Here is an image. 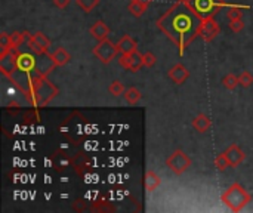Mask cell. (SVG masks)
I'll return each mask as SVG.
<instances>
[{"label":"cell","instance_id":"6da1fadb","mask_svg":"<svg viewBox=\"0 0 253 213\" xmlns=\"http://www.w3.org/2000/svg\"><path fill=\"white\" fill-rule=\"evenodd\" d=\"M202 21L187 0H178L157 19V27L178 46L179 55L182 56L185 49L199 37Z\"/></svg>","mask_w":253,"mask_h":213},{"label":"cell","instance_id":"7a4b0ae2","mask_svg":"<svg viewBox=\"0 0 253 213\" xmlns=\"http://www.w3.org/2000/svg\"><path fill=\"white\" fill-rule=\"evenodd\" d=\"M58 95V87L47 80V76H40L34 80L30 93H27V99L37 107H44Z\"/></svg>","mask_w":253,"mask_h":213},{"label":"cell","instance_id":"3957f363","mask_svg":"<svg viewBox=\"0 0 253 213\" xmlns=\"http://www.w3.org/2000/svg\"><path fill=\"white\" fill-rule=\"evenodd\" d=\"M222 202L228 206L230 211L233 212H240L243 211L251 202L252 196L240 185V184H233L228 187V190L222 194Z\"/></svg>","mask_w":253,"mask_h":213},{"label":"cell","instance_id":"277c9868","mask_svg":"<svg viewBox=\"0 0 253 213\" xmlns=\"http://www.w3.org/2000/svg\"><path fill=\"white\" fill-rule=\"evenodd\" d=\"M187 3L202 19L215 18V15L228 4L224 0H187Z\"/></svg>","mask_w":253,"mask_h":213},{"label":"cell","instance_id":"5b68a950","mask_svg":"<svg viewBox=\"0 0 253 213\" xmlns=\"http://www.w3.org/2000/svg\"><path fill=\"white\" fill-rule=\"evenodd\" d=\"M18 55L19 49L9 47L0 52V71L7 79L18 70Z\"/></svg>","mask_w":253,"mask_h":213},{"label":"cell","instance_id":"8992f818","mask_svg":"<svg viewBox=\"0 0 253 213\" xmlns=\"http://www.w3.org/2000/svg\"><path fill=\"white\" fill-rule=\"evenodd\" d=\"M92 52H93V55H95L101 62L108 64V62H111V61L117 56L119 49H117V44H114L111 40L105 39V40L98 42V44L93 47Z\"/></svg>","mask_w":253,"mask_h":213},{"label":"cell","instance_id":"52a82bcc","mask_svg":"<svg viewBox=\"0 0 253 213\" xmlns=\"http://www.w3.org/2000/svg\"><path fill=\"white\" fill-rule=\"evenodd\" d=\"M166 166H168L175 175H182V173L191 166V159H190L182 150H176V151L166 160Z\"/></svg>","mask_w":253,"mask_h":213},{"label":"cell","instance_id":"ba28073f","mask_svg":"<svg viewBox=\"0 0 253 213\" xmlns=\"http://www.w3.org/2000/svg\"><path fill=\"white\" fill-rule=\"evenodd\" d=\"M27 46H28L30 52H33L34 55H42V53H46L47 49L50 47V40L46 34H43L42 31H37L34 34H31Z\"/></svg>","mask_w":253,"mask_h":213},{"label":"cell","instance_id":"9c48e42d","mask_svg":"<svg viewBox=\"0 0 253 213\" xmlns=\"http://www.w3.org/2000/svg\"><path fill=\"white\" fill-rule=\"evenodd\" d=\"M221 34V27L215 21V18H208L202 21V25L199 28V37H202L205 42H212Z\"/></svg>","mask_w":253,"mask_h":213},{"label":"cell","instance_id":"30bf717a","mask_svg":"<svg viewBox=\"0 0 253 213\" xmlns=\"http://www.w3.org/2000/svg\"><path fill=\"white\" fill-rule=\"evenodd\" d=\"M119 64H120L125 70L132 71V73L139 71V70L142 68V65H145V64H144V55H141L138 50H135V52H132V53H129V55H122V56L119 58Z\"/></svg>","mask_w":253,"mask_h":213},{"label":"cell","instance_id":"8fae6325","mask_svg":"<svg viewBox=\"0 0 253 213\" xmlns=\"http://www.w3.org/2000/svg\"><path fill=\"white\" fill-rule=\"evenodd\" d=\"M37 56V55H36ZM34 53H25V52H19L18 55V70L25 71V73H31L36 70L37 67V59H36Z\"/></svg>","mask_w":253,"mask_h":213},{"label":"cell","instance_id":"7c38bea8","mask_svg":"<svg viewBox=\"0 0 253 213\" xmlns=\"http://www.w3.org/2000/svg\"><path fill=\"white\" fill-rule=\"evenodd\" d=\"M225 156L231 165V168H237L239 165L243 163V160L246 159V154L243 153V150L237 145V144H233L230 145L227 150H225Z\"/></svg>","mask_w":253,"mask_h":213},{"label":"cell","instance_id":"4fadbf2b","mask_svg":"<svg viewBox=\"0 0 253 213\" xmlns=\"http://www.w3.org/2000/svg\"><path fill=\"white\" fill-rule=\"evenodd\" d=\"M37 67H36V70L39 71V74L40 76H47L55 67H56V64L53 62V59H52V56L46 52V53H42V55H37Z\"/></svg>","mask_w":253,"mask_h":213},{"label":"cell","instance_id":"5bb4252c","mask_svg":"<svg viewBox=\"0 0 253 213\" xmlns=\"http://www.w3.org/2000/svg\"><path fill=\"white\" fill-rule=\"evenodd\" d=\"M169 79L175 83V85H182L185 83V80L190 77V71L182 65V64H176L173 65L169 71H168Z\"/></svg>","mask_w":253,"mask_h":213},{"label":"cell","instance_id":"9a60e30c","mask_svg":"<svg viewBox=\"0 0 253 213\" xmlns=\"http://www.w3.org/2000/svg\"><path fill=\"white\" fill-rule=\"evenodd\" d=\"M90 34H92V37H95L98 42H101V40H105L107 37H108V34H110V27L104 22V21H96V22H93L92 24V27H90Z\"/></svg>","mask_w":253,"mask_h":213},{"label":"cell","instance_id":"2e32d148","mask_svg":"<svg viewBox=\"0 0 253 213\" xmlns=\"http://www.w3.org/2000/svg\"><path fill=\"white\" fill-rule=\"evenodd\" d=\"M136 47H138V43L130 36H123L117 43V49L122 55H129V53L135 52Z\"/></svg>","mask_w":253,"mask_h":213},{"label":"cell","instance_id":"e0dca14e","mask_svg":"<svg viewBox=\"0 0 253 213\" xmlns=\"http://www.w3.org/2000/svg\"><path fill=\"white\" fill-rule=\"evenodd\" d=\"M160 184H162V179H160V176H159L156 172L148 170V172L145 173V178H144V187H145L147 193H153V191H156V190L160 187Z\"/></svg>","mask_w":253,"mask_h":213},{"label":"cell","instance_id":"ac0fdd59","mask_svg":"<svg viewBox=\"0 0 253 213\" xmlns=\"http://www.w3.org/2000/svg\"><path fill=\"white\" fill-rule=\"evenodd\" d=\"M50 56H52L53 62L56 64V67H64V65H67V64L70 62V59H71L70 53H68L67 49H64V47H58L53 53H50Z\"/></svg>","mask_w":253,"mask_h":213},{"label":"cell","instance_id":"d6986e66","mask_svg":"<svg viewBox=\"0 0 253 213\" xmlns=\"http://www.w3.org/2000/svg\"><path fill=\"white\" fill-rule=\"evenodd\" d=\"M211 119L206 116V114H199L194 120H193V128L200 132V133H205L211 129Z\"/></svg>","mask_w":253,"mask_h":213},{"label":"cell","instance_id":"ffe728a7","mask_svg":"<svg viewBox=\"0 0 253 213\" xmlns=\"http://www.w3.org/2000/svg\"><path fill=\"white\" fill-rule=\"evenodd\" d=\"M227 7H228L227 16H228L230 21H233V19H242L243 10L249 9V6H246V4H227Z\"/></svg>","mask_w":253,"mask_h":213},{"label":"cell","instance_id":"44dd1931","mask_svg":"<svg viewBox=\"0 0 253 213\" xmlns=\"http://www.w3.org/2000/svg\"><path fill=\"white\" fill-rule=\"evenodd\" d=\"M10 37H12V47L18 49L22 43H28V40H30L31 34H30L28 31H24V33L15 31V33H12V34H10Z\"/></svg>","mask_w":253,"mask_h":213},{"label":"cell","instance_id":"7402d4cb","mask_svg":"<svg viewBox=\"0 0 253 213\" xmlns=\"http://www.w3.org/2000/svg\"><path fill=\"white\" fill-rule=\"evenodd\" d=\"M147 4H144V3H141V1H136V0H130V3H129V6H127V9H129V12L133 15V16H136V18H139V16H142L145 12H147Z\"/></svg>","mask_w":253,"mask_h":213},{"label":"cell","instance_id":"603a6c76","mask_svg":"<svg viewBox=\"0 0 253 213\" xmlns=\"http://www.w3.org/2000/svg\"><path fill=\"white\" fill-rule=\"evenodd\" d=\"M125 99H126V102L127 104H130V105H135V104H138L139 102V99H141V92H139V89L138 87H127L126 89V92H125Z\"/></svg>","mask_w":253,"mask_h":213},{"label":"cell","instance_id":"cb8c5ba5","mask_svg":"<svg viewBox=\"0 0 253 213\" xmlns=\"http://www.w3.org/2000/svg\"><path fill=\"white\" fill-rule=\"evenodd\" d=\"M108 92H110L113 96H123L125 92H126V86H125L122 82L116 80V82H113V83L108 86Z\"/></svg>","mask_w":253,"mask_h":213},{"label":"cell","instance_id":"d4e9b609","mask_svg":"<svg viewBox=\"0 0 253 213\" xmlns=\"http://www.w3.org/2000/svg\"><path fill=\"white\" fill-rule=\"evenodd\" d=\"M99 1L101 0H76L79 7L83 9V12H86V13H90L99 4Z\"/></svg>","mask_w":253,"mask_h":213},{"label":"cell","instance_id":"484cf974","mask_svg":"<svg viewBox=\"0 0 253 213\" xmlns=\"http://www.w3.org/2000/svg\"><path fill=\"white\" fill-rule=\"evenodd\" d=\"M239 85V77H236L234 74H227L224 79H222V86L227 89V90H234Z\"/></svg>","mask_w":253,"mask_h":213},{"label":"cell","instance_id":"4316f807","mask_svg":"<svg viewBox=\"0 0 253 213\" xmlns=\"http://www.w3.org/2000/svg\"><path fill=\"white\" fill-rule=\"evenodd\" d=\"M215 168H216L219 172H224L225 169L231 168V165H230V162H228V159H227L225 153H222V154L216 156V159H215Z\"/></svg>","mask_w":253,"mask_h":213},{"label":"cell","instance_id":"83f0119b","mask_svg":"<svg viewBox=\"0 0 253 213\" xmlns=\"http://www.w3.org/2000/svg\"><path fill=\"white\" fill-rule=\"evenodd\" d=\"M239 85L243 86V87H249L253 85V76L252 73L249 71H243L240 76H239Z\"/></svg>","mask_w":253,"mask_h":213},{"label":"cell","instance_id":"f1b7e54d","mask_svg":"<svg viewBox=\"0 0 253 213\" xmlns=\"http://www.w3.org/2000/svg\"><path fill=\"white\" fill-rule=\"evenodd\" d=\"M0 47H1V50L12 47V37H10V34H7L4 31L0 34Z\"/></svg>","mask_w":253,"mask_h":213},{"label":"cell","instance_id":"f546056e","mask_svg":"<svg viewBox=\"0 0 253 213\" xmlns=\"http://www.w3.org/2000/svg\"><path fill=\"white\" fill-rule=\"evenodd\" d=\"M230 28H231L234 33H240V31L245 28L243 19H233V21H230Z\"/></svg>","mask_w":253,"mask_h":213},{"label":"cell","instance_id":"4dcf8cb0","mask_svg":"<svg viewBox=\"0 0 253 213\" xmlns=\"http://www.w3.org/2000/svg\"><path fill=\"white\" fill-rule=\"evenodd\" d=\"M156 62H157V58H156L154 53H151V52H145L144 53V64H145V67H154Z\"/></svg>","mask_w":253,"mask_h":213},{"label":"cell","instance_id":"1f68e13d","mask_svg":"<svg viewBox=\"0 0 253 213\" xmlns=\"http://www.w3.org/2000/svg\"><path fill=\"white\" fill-rule=\"evenodd\" d=\"M53 4L59 9H65L70 4V0H53Z\"/></svg>","mask_w":253,"mask_h":213},{"label":"cell","instance_id":"d6a6232c","mask_svg":"<svg viewBox=\"0 0 253 213\" xmlns=\"http://www.w3.org/2000/svg\"><path fill=\"white\" fill-rule=\"evenodd\" d=\"M136 1H141V3H144V4H147V6H150V3H151L153 0H136Z\"/></svg>","mask_w":253,"mask_h":213}]
</instances>
